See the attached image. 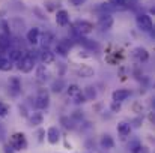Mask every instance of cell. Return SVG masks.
Segmentation results:
<instances>
[{
    "mask_svg": "<svg viewBox=\"0 0 155 153\" xmlns=\"http://www.w3.org/2000/svg\"><path fill=\"white\" fill-rule=\"evenodd\" d=\"M136 23H137V26H139L140 30H143V32H149V33L152 32L154 23H152V18H151L148 14H140V15H137Z\"/></svg>",
    "mask_w": 155,
    "mask_h": 153,
    "instance_id": "obj_1",
    "label": "cell"
},
{
    "mask_svg": "<svg viewBox=\"0 0 155 153\" xmlns=\"http://www.w3.org/2000/svg\"><path fill=\"white\" fill-rule=\"evenodd\" d=\"M74 30L78 33V35H89V33H92L94 32V24L91 23V21H86V20H77L75 23H74Z\"/></svg>",
    "mask_w": 155,
    "mask_h": 153,
    "instance_id": "obj_2",
    "label": "cell"
},
{
    "mask_svg": "<svg viewBox=\"0 0 155 153\" xmlns=\"http://www.w3.org/2000/svg\"><path fill=\"white\" fill-rule=\"evenodd\" d=\"M9 143H11V147L14 150H24L27 147V140H26L24 134H20V132L11 135V141Z\"/></svg>",
    "mask_w": 155,
    "mask_h": 153,
    "instance_id": "obj_3",
    "label": "cell"
},
{
    "mask_svg": "<svg viewBox=\"0 0 155 153\" xmlns=\"http://www.w3.org/2000/svg\"><path fill=\"white\" fill-rule=\"evenodd\" d=\"M35 68V59L32 56H23L20 60H18V69L24 74L30 72L32 69Z\"/></svg>",
    "mask_w": 155,
    "mask_h": 153,
    "instance_id": "obj_4",
    "label": "cell"
},
{
    "mask_svg": "<svg viewBox=\"0 0 155 153\" xmlns=\"http://www.w3.org/2000/svg\"><path fill=\"white\" fill-rule=\"evenodd\" d=\"M48 105H50V96H48V93L45 90H41L38 93L36 99H35V107L38 110H45Z\"/></svg>",
    "mask_w": 155,
    "mask_h": 153,
    "instance_id": "obj_5",
    "label": "cell"
},
{
    "mask_svg": "<svg viewBox=\"0 0 155 153\" xmlns=\"http://www.w3.org/2000/svg\"><path fill=\"white\" fill-rule=\"evenodd\" d=\"M111 98H113V102H124L127 98H130V90H127V89H117V90H114L113 92V95H111Z\"/></svg>",
    "mask_w": 155,
    "mask_h": 153,
    "instance_id": "obj_6",
    "label": "cell"
},
{
    "mask_svg": "<svg viewBox=\"0 0 155 153\" xmlns=\"http://www.w3.org/2000/svg\"><path fill=\"white\" fill-rule=\"evenodd\" d=\"M56 23L59 26H68V23H69V14H68V11H65V9L57 11V14H56Z\"/></svg>",
    "mask_w": 155,
    "mask_h": 153,
    "instance_id": "obj_7",
    "label": "cell"
},
{
    "mask_svg": "<svg viewBox=\"0 0 155 153\" xmlns=\"http://www.w3.org/2000/svg\"><path fill=\"white\" fill-rule=\"evenodd\" d=\"M77 74H78L80 77H83V78H91V77H94L95 71H94V68L89 66V65H81V66L78 68Z\"/></svg>",
    "mask_w": 155,
    "mask_h": 153,
    "instance_id": "obj_8",
    "label": "cell"
},
{
    "mask_svg": "<svg viewBox=\"0 0 155 153\" xmlns=\"http://www.w3.org/2000/svg\"><path fill=\"white\" fill-rule=\"evenodd\" d=\"M9 90L12 92V95H18L21 92V81L17 77L9 78Z\"/></svg>",
    "mask_w": 155,
    "mask_h": 153,
    "instance_id": "obj_9",
    "label": "cell"
},
{
    "mask_svg": "<svg viewBox=\"0 0 155 153\" xmlns=\"http://www.w3.org/2000/svg\"><path fill=\"white\" fill-rule=\"evenodd\" d=\"M100 26H101L103 30H110L113 27V17L110 14H104L100 18Z\"/></svg>",
    "mask_w": 155,
    "mask_h": 153,
    "instance_id": "obj_10",
    "label": "cell"
},
{
    "mask_svg": "<svg viewBox=\"0 0 155 153\" xmlns=\"http://www.w3.org/2000/svg\"><path fill=\"white\" fill-rule=\"evenodd\" d=\"M54 59H56V56H54L53 51H50L48 48H44L42 50V53H41V62L44 65H51L53 62H54Z\"/></svg>",
    "mask_w": 155,
    "mask_h": 153,
    "instance_id": "obj_11",
    "label": "cell"
},
{
    "mask_svg": "<svg viewBox=\"0 0 155 153\" xmlns=\"http://www.w3.org/2000/svg\"><path fill=\"white\" fill-rule=\"evenodd\" d=\"M39 36H41V32H39L38 27H33V29H30V30L27 32V41H29L30 44H33V45L39 42Z\"/></svg>",
    "mask_w": 155,
    "mask_h": 153,
    "instance_id": "obj_12",
    "label": "cell"
},
{
    "mask_svg": "<svg viewBox=\"0 0 155 153\" xmlns=\"http://www.w3.org/2000/svg\"><path fill=\"white\" fill-rule=\"evenodd\" d=\"M133 56H134L139 62H146V60L149 59V53L145 50V48H142V47L134 48V51H133Z\"/></svg>",
    "mask_w": 155,
    "mask_h": 153,
    "instance_id": "obj_13",
    "label": "cell"
},
{
    "mask_svg": "<svg viewBox=\"0 0 155 153\" xmlns=\"http://www.w3.org/2000/svg\"><path fill=\"white\" fill-rule=\"evenodd\" d=\"M47 137H48V141H50L51 144H56V143L60 140V132H59V129H57L56 126H51V128L48 129V132H47Z\"/></svg>",
    "mask_w": 155,
    "mask_h": 153,
    "instance_id": "obj_14",
    "label": "cell"
},
{
    "mask_svg": "<svg viewBox=\"0 0 155 153\" xmlns=\"http://www.w3.org/2000/svg\"><path fill=\"white\" fill-rule=\"evenodd\" d=\"M56 53H57L59 56L65 57V56L69 53V45H68L66 42H63V41L57 42V45H56Z\"/></svg>",
    "mask_w": 155,
    "mask_h": 153,
    "instance_id": "obj_15",
    "label": "cell"
},
{
    "mask_svg": "<svg viewBox=\"0 0 155 153\" xmlns=\"http://www.w3.org/2000/svg\"><path fill=\"white\" fill-rule=\"evenodd\" d=\"M117 132H119L122 137L130 135V132H131V126H130V123H127V122H120V123L117 125Z\"/></svg>",
    "mask_w": 155,
    "mask_h": 153,
    "instance_id": "obj_16",
    "label": "cell"
},
{
    "mask_svg": "<svg viewBox=\"0 0 155 153\" xmlns=\"http://www.w3.org/2000/svg\"><path fill=\"white\" fill-rule=\"evenodd\" d=\"M41 41H42V47H44V48H48V47L51 45V42L54 41V35H53L51 32H45V33L42 35Z\"/></svg>",
    "mask_w": 155,
    "mask_h": 153,
    "instance_id": "obj_17",
    "label": "cell"
},
{
    "mask_svg": "<svg viewBox=\"0 0 155 153\" xmlns=\"http://www.w3.org/2000/svg\"><path fill=\"white\" fill-rule=\"evenodd\" d=\"M101 146H103V149L110 150V149L114 147V141H113V138L110 135H104L103 138H101Z\"/></svg>",
    "mask_w": 155,
    "mask_h": 153,
    "instance_id": "obj_18",
    "label": "cell"
},
{
    "mask_svg": "<svg viewBox=\"0 0 155 153\" xmlns=\"http://www.w3.org/2000/svg\"><path fill=\"white\" fill-rule=\"evenodd\" d=\"M48 71L45 69V66H39L38 68V71H36V77H38V80L39 81H45V80H48Z\"/></svg>",
    "mask_w": 155,
    "mask_h": 153,
    "instance_id": "obj_19",
    "label": "cell"
},
{
    "mask_svg": "<svg viewBox=\"0 0 155 153\" xmlns=\"http://www.w3.org/2000/svg\"><path fill=\"white\" fill-rule=\"evenodd\" d=\"M66 89H68V95H69V98H71V99H72V98H75L78 93H81V89H80L77 84H71V86H68Z\"/></svg>",
    "mask_w": 155,
    "mask_h": 153,
    "instance_id": "obj_20",
    "label": "cell"
},
{
    "mask_svg": "<svg viewBox=\"0 0 155 153\" xmlns=\"http://www.w3.org/2000/svg\"><path fill=\"white\" fill-rule=\"evenodd\" d=\"M21 57H23V53L20 50H15V48L9 50V59H8V60H11V62H18Z\"/></svg>",
    "mask_w": 155,
    "mask_h": 153,
    "instance_id": "obj_21",
    "label": "cell"
},
{
    "mask_svg": "<svg viewBox=\"0 0 155 153\" xmlns=\"http://www.w3.org/2000/svg\"><path fill=\"white\" fill-rule=\"evenodd\" d=\"M42 120H44V116L41 113H36L30 117V126H38V125L42 123Z\"/></svg>",
    "mask_w": 155,
    "mask_h": 153,
    "instance_id": "obj_22",
    "label": "cell"
},
{
    "mask_svg": "<svg viewBox=\"0 0 155 153\" xmlns=\"http://www.w3.org/2000/svg\"><path fill=\"white\" fill-rule=\"evenodd\" d=\"M11 47V41L8 35H0V50H8Z\"/></svg>",
    "mask_w": 155,
    "mask_h": 153,
    "instance_id": "obj_23",
    "label": "cell"
},
{
    "mask_svg": "<svg viewBox=\"0 0 155 153\" xmlns=\"http://www.w3.org/2000/svg\"><path fill=\"white\" fill-rule=\"evenodd\" d=\"M83 95H84L86 99H95L97 92H95V89H94L92 86H89V87H86V89L83 90Z\"/></svg>",
    "mask_w": 155,
    "mask_h": 153,
    "instance_id": "obj_24",
    "label": "cell"
},
{
    "mask_svg": "<svg viewBox=\"0 0 155 153\" xmlns=\"http://www.w3.org/2000/svg\"><path fill=\"white\" fill-rule=\"evenodd\" d=\"M12 65H11V60L5 59V57H0V71H11Z\"/></svg>",
    "mask_w": 155,
    "mask_h": 153,
    "instance_id": "obj_25",
    "label": "cell"
},
{
    "mask_svg": "<svg viewBox=\"0 0 155 153\" xmlns=\"http://www.w3.org/2000/svg\"><path fill=\"white\" fill-rule=\"evenodd\" d=\"M9 113V107L3 102H0V117H6Z\"/></svg>",
    "mask_w": 155,
    "mask_h": 153,
    "instance_id": "obj_26",
    "label": "cell"
},
{
    "mask_svg": "<svg viewBox=\"0 0 155 153\" xmlns=\"http://www.w3.org/2000/svg\"><path fill=\"white\" fill-rule=\"evenodd\" d=\"M108 3L113 8H119V6H125L127 5V0H108Z\"/></svg>",
    "mask_w": 155,
    "mask_h": 153,
    "instance_id": "obj_27",
    "label": "cell"
},
{
    "mask_svg": "<svg viewBox=\"0 0 155 153\" xmlns=\"http://www.w3.org/2000/svg\"><path fill=\"white\" fill-rule=\"evenodd\" d=\"M72 101L75 102V104H83V102H86V98H84V95H83V92H81V93H78L75 98H72Z\"/></svg>",
    "mask_w": 155,
    "mask_h": 153,
    "instance_id": "obj_28",
    "label": "cell"
},
{
    "mask_svg": "<svg viewBox=\"0 0 155 153\" xmlns=\"http://www.w3.org/2000/svg\"><path fill=\"white\" fill-rule=\"evenodd\" d=\"M62 86H63V83H62V81H59V83H57V81H56V83H54V84H53V92H56V93H59V92H62Z\"/></svg>",
    "mask_w": 155,
    "mask_h": 153,
    "instance_id": "obj_29",
    "label": "cell"
},
{
    "mask_svg": "<svg viewBox=\"0 0 155 153\" xmlns=\"http://www.w3.org/2000/svg\"><path fill=\"white\" fill-rule=\"evenodd\" d=\"M140 146H142V144H139L137 141H134V143H131L130 149H131V152H133V153H136L137 150H139V149H140Z\"/></svg>",
    "mask_w": 155,
    "mask_h": 153,
    "instance_id": "obj_30",
    "label": "cell"
},
{
    "mask_svg": "<svg viewBox=\"0 0 155 153\" xmlns=\"http://www.w3.org/2000/svg\"><path fill=\"white\" fill-rule=\"evenodd\" d=\"M68 2H69L71 5H74V6H81L86 0H68Z\"/></svg>",
    "mask_w": 155,
    "mask_h": 153,
    "instance_id": "obj_31",
    "label": "cell"
},
{
    "mask_svg": "<svg viewBox=\"0 0 155 153\" xmlns=\"http://www.w3.org/2000/svg\"><path fill=\"white\" fill-rule=\"evenodd\" d=\"M119 108H120L119 102H111V111H119Z\"/></svg>",
    "mask_w": 155,
    "mask_h": 153,
    "instance_id": "obj_32",
    "label": "cell"
},
{
    "mask_svg": "<svg viewBox=\"0 0 155 153\" xmlns=\"http://www.w3.org/2000/svg\"><path fill=\"white\" fill-rule=\"evenodd\" d=\"M136 153H149V150H148L146 147H143V146H140V149H139V150H137V152H136Z\"/></svg>",
    "mask_w": 155,
    "mask_h": 153,
    "instance_id": "obj_33",
    "label": "cell"
},
{
    "mask_svg": "<svg viewBox=\"0 0 155 153\" xmlns=\"http://www.w3.org/2000/svg\"><path fill=\"white\" fill-rule=\"evenodd\" d=\"M5 153H15V152H14V149H12V147L6 146V147H5Z\"/></svg>",
    "mask_w": 155,
    "mask_h": 153,
    "instance_id": "obj_34",
    "label": "cell"
},
{
    "mask_svg": "<svg viewBox=\"0 0 155 153\" xmlns=\"http://www.w3.org/2000/svg\"><path fill=\"white\" fill-rule=\"evenodd\" d=\"M0 57H2V54H0Z\"/></svg>",
    "mask_w": 155,
    "mask_h": 153,
    "instance_id": "obj_35",
    "label": "cell"
}]
</instances>
